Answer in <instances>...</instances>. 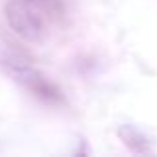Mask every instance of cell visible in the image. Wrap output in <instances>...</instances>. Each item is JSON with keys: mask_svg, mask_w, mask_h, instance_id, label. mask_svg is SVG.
<instances>
[{"mask_svg": "<svg viewBox=\"0 0 157 157\" xmlns=\"http://www.w3.org/2000/svg\"><path fill=\"white\" fill-rule=\"evenodd\" d=\"M119 137L123 139V143H125L133 153H151L149 141H147L137 129H133L131 125H123L121 129H119Z\"/></svg>", "mask_w": 157, "mask_h": 157, "instance_id": "obj_3", "label": "cell"}, {"mask_svg": "<svg viewBox=\"0 0 157 157\" xmlns=\"http://www.w3.org/2000/svg\"><path fill=\"white\" fill-rule=\"evenodd\" d=\"M4 18L22 40L40 44L64 24L66 6L62 0H10Z\"/></svg>", "mask_w": 157, "mask_h": 157, "instance_id": "obj_1", "label": "cell"}, {"mask_svg": "<svg viewBox=\"0 0 157 157\" xmlns=\"http://www.w3.org/2000/svg\"><path fill=\"white\" fill-rule=\"evenodd\" d=\"M8 68H10V72L14 74L16 80H18L20 84L26 86V88L30 90L34 96L42 98V100H46V101H60L62 100L60 90H58L52 82H48L42 74H38L34 68L20 64L18 60H16V62H10V64H8Z\"/></svg>", "mask_w": 157, "mask_h": 157, "instance_id": "obj_2", "label": "cell"}]
</instances>
